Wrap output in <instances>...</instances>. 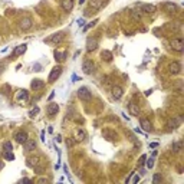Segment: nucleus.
<instances>
[{
  "label": "nucleus",
  "mask_w": 184,
  "mask_h": 184,
  "mask_svg": "<svg viewBox=\"0 0 184 184\" xmlns=\"http://www.w3.org/2000/svg\"><path fill=\"white\" fill-rule=\"evenodd\" d=\"M96 69V65L92 59H85L82 62V71H84L85 75H92Z\"/></svg>",
  "instance_id": "1"
},
{
  "label": "nucleus",
  "mask_w": 184,
  "mask_h": 184,
  "mask_svg": "<svg viewBox=\"0 0 184 184\" xmlns=\"http://www.w3.org/2000/svg\"><path fill=\"white\" fill-rule=\"evenodd\" d=\"M62 66L61 65H58V66H55L52 71H50L49 76H48V82L49 84H53V82H56V81L61 78V75H62Z\"/></svg>",
  "instance_id": "2"
},
{
  "label": "nucleus",
  "mask_w": 184,
  "mask_h": 184,
  "mask_svg": "<svg viewBox=\"0 0 184 184\" xmlns=\"http://www.w3.org/2000/svg\"><path fill=\"white\" fill-rule=\"evenodd\" d=\"M65 39V33L63 32H56V33H53L50 38L45 39V43H49V45H58V43H61Z\"/></svg>",
  "instance_id": "3"
},
{
  "label": "nucleus",
  "mask_w": 184,
  "mask_h": 184,
  "mask_svg": "<svg viewBox=\"0 0 184 184\" xmlns=\"http://www.w3.org/2000/svg\"><path fill=\"white\" fill-rule=\"evenodd\" d=\"M32 26H33V20H32L29 16L22 17L20 20H19V27H20V30H23V32L32 29Z\"/></svg>",
  "instance_id": "4"
},
{
  "label": "nucleus",
  "mask_w": 184,
  "mask_h": 184,
  "mask_svg": "<svg viewBox=\"0 0 184 184\" xmlns=\"http://www.w3.org/2000/svg\"><path fill=\"white\" fill-rule=\"evenodd\" d=\"M78 98H79L81 101H91L92 92L89 91L86 86H81V88L78 89Z\"/></svg>",
  "instance_id": "5"
},
{
  "label": "nucleus",
  "mask_w": 184,
  "mask_h": 184,
  "mask_svg": "<svg viewBox=\"0 0 184 184\" xmlns=\"http://www.w3.org/2000/svg\"><path fill=\"white\" fill-rule=\"evenodd\" d=\"M170 46H171V49L176 50V52H183V49H184L183 39L181 38H174L171 42H170Z\"/></svg>",
  "instance_id": "6"
},
{
  "label": "nucleus",
  "mask_w": 184,
  "mask_h": 184,
  "mask_svg": "<svg viewBox=\"0 0 184 184\" xmlns=\"http://www.w3.org/2000/svg\"><path fill=\"white\" fill-rule=\"evenodd\" d=\"M138 7H140V12H142L144 15H153L157 10V7H155L154 4H147V3L138 4Z\"/></svg>",
  "instance_id": "7"
},
{
  "label": "nucleus",
  "mask_w": 184,
  "mask_h": 184,
  "mask_svg": "<svg viewBox=\"0 0 184 184\" xmlns=\"http://www.w3.org/2000/svg\"><path fill=\"white\" fill-rule=\"evenodd\" d=\"M15 140H16V142H19V144L23 145V144L29 140V135H27L26 131H17L16 134H15Z\"/></svg>",
  "instance_id": "8"
},
{
  "label": "nucleus",
  "mask_w": 184,
  "mask_h": 184,
  "mask_svg": "<svg viewBox=\"0 0 184 184\" xmlns=\"http://www.w3.org/2000/svg\"><path fill=\"white\" fill-rule=\"evenodd\" d=\"M98 43H99V40H98L96 36H94V38H88V40H86V50H88V52L95 50L96 48H98Z\"/></svg>",
  "instance_id": "9"
},
{
  "label": "nucleus",
  "mask_w": 184,
  "mask_h": 184,
  "mask_svg": "<svg viewBox=\"0 0 184 184\" xmlns=\"http://www.w3.org/2000/svg\"><path fill=\"white\" fill-rule=\"evenodd\" d=\"M59 112V105L55 104V102H50L48 107H46V114L49 115V117H55L56 114Z\"/></svg>",
  "instance_id": "10"
},
{
  "label": "nucleus",
  "mask_w": 184,
  "mask_h": 184,
  "mask_svg": "<svg viewBox=\"0 0 184 184\" xmlns=\"http://www.w3.org/2000/svg\"><path fill=\"white\" fill-rule=\"evenodd\" d=\"M73 138H75L76 141H85V140H86V132H85V130H82V128H75V131H73Z\"/></svg>",
  "instance_id": "11"
},
{
  "label": "nucleus",
  "mask_w": 184,
  "mask_h": 184,
  "mask_svg": "<svg viewBox=\"0 0 184 184\" xmlns=\"http://www.w3.org/2000/svg\"><path fill=\"white\" fill-rule=\"evenodd\" d=\"M168 71L171 75H178L181 72V63L180 62H171L170 66H168Z\"/></svg>",
  "instance_id": "12"
},
{
  "label": "nucleus",
  "mask_w": 184,
  "mask_h": 184,
  "mask_svg": "<svg viewBox=\"0 0 184 184\" xmlns=\"http://www.w3.org/2000/svg\"><path fill=\"white\" fill-rule=\"evenodd\" d=\"M26 164H27V167H32V168H33L35 165H39V164H40V157H39V155L27 157V160H26Z\"/></svg>",
  "instance_id": "13"
},
{
  "label": "nucleus",
  "mask_w": 184,
  "mask_h": 184,
  "mask_svg": "<svg viewBox=\"0 0 184 184\" xmlns=\"http://www.w3.org/2000/svg\"><path fill=\"white\" fill-rule=\"evenodd\" d=\"M43 86H45V82H43L42 79H39V78L33 79L32 81V84H30V88L33 89V91H40Z\"/></svg>",
  "instance_id": "14"
},
{
  "label": "nucleus",
  "mask_w": 184,
  "mask_h": 184,
  "mask_svg": "<svg viewBox=\"0 0 184 184\" xmlns=\"http://www.w3.org/2000/svg\"><path fill=\"white\" fill-rule=\"evenodd\" d=\"M180 122H181V118H170L167 122V127L170 128V130H176V128H178V125H180Z\"/></svg>",
  "instance_id": "15"
},
{
  "label": "nucleus",
  "mask_w": 184,
  "mask_h": 184,
  "mask_svg": "<svg viewBox=\"0 0 184 184\" xmlns=\"http://www.w3.org/2000/svg\"><path fill=\"white\" fill-rule=\"evenodd\" d=\"M163 7H164V10H165L167 13H176L177 10H178V6H177L176 3H170V2L164 3Z\"/></svg>",
  "instance_id": "16"
},
{
  "label": "nucleus",
  "mask_w": 184,
  "mask_h": 184,
  "mask_svg": "<svg viewBox=\"0 0 184 184\" xmlns=\"http://www.w3.org/2000/svg\"><path fill=\"white\" fill-rule=\"evenodd\" d=\"M112 96L115 98V99H121L122 95H124V89L121 88V86H118V85H115V86H112Z\"/></svg>",
  "instance_id": "17"
},
{
  "label": "nucleus",
  "mask_w": 184,
  "mask_h": 184,
  "mask_svg": "<svg viewBox=\"0 0 184 184\" xmlns=\"http://www.w3.org/2000/svg\"><path fill=\"white\" fill-rule=\"evenodd\" d=\"M26 49H27V45H19V46H16V49L13 50V53H12V56L13 58H16V56H20V55H23L26 52Z\"/></svg>",
  "instance_id": "18"
},
{
  "label": "nucleus",
  "mask_w": 184,
  "mask_h": 184,
  "mask_svg": "<svg viewBox=\"0 0 184 184\" xmlns=\"http://www.w3.org/2000/svg\"><path fill=\"white\" fill-rule=\"evenodd\" d=\"M35 148H36V141H35V140H27V141L23 144V150H25L26 153H30V151H33Z\"/></svg>",
  "instance_id": "19"
},
{
  "label": "nucleus",
  "mask_w": 184,
  "mask_h": 184,
  "mask_svg": "<svg viewBox=\"0 0 184 184\" xmlns=\"http://www.w3.org/2000/svg\"><path fill=\"white\" fill-rule=\"evenodd\" d=\"M73 0H62L61 2V7L65 10V12H71L72 9H73Z\"/></svg>",
  "instance_id": "20"
},
{
  "label": "nucleus",
  "mask_w": 184,
  "mask_h": 184,
  "mask_svg": "<svg viewBox=\"0 0 184 184\" xmlns=\"http://www.w3.org/2000/svg\"><path fill=\"white\" fill-rule=\"evenodd\" d=\"M128 111H130V114L132 117H138V115H140V108H138V105L134 104V102H130V104H128Z\"/></svg>",
  "instance_id": "21"
},
{
  "label": "nucleus",
  "mask_w": 184,
  "mask_h": 184,
  "mask_svg": "<svg viewBox=\"0 0 184 184\" xmlns=\"http://www.w3.org/2000/svg\"><path fill=\"white\" fill-rule=\"evenodd\" d=\"M55 59L58 61V62H63L65 59H66L68 53H66V50H55Z\"/></svg>",
  "instance_id": "22"
},
{
  "label": "nucleus",
  "mask_w": 184,
  "mask_h": 184,
  "mask_svg": "<svg viewBox=\"0 0 184 184\" xmlns=\"http://www.w3.org/2000/svg\"><path fill=\"white\" fill-rule=\"evenodd\" d=\"M140 124H141V128L145 131V132L151 131V122H150V119H148V118H141Z\"/></svg>",
  "instance_id": "23"
},
{
  "label": "nucleus",
  "mask_w": 184,
  "mask_h": 184,
  "mask_svg": "<svg viewBox=\"0 0 184 184\" xmlns=\"http://www.w3.org/2000/svg\"><path fill=\"white\" fill-rule=\"evenodd\" d=\"M16 99L17 101H27L29 99V94H27V91H25V89H23V91H17V94H16Z\"/></svg>",
  "instance_id": "24"
},
{
  "label": "nucleus",
  "mask_w": 184,
  "mask_h": 184,
  "mask_svg": "<svg viewBox=\"0 0 184 184\" xmlns=\"http://www.w3.org/2000/svg\"><path fill=\"white\" fill-rule=\"evenodd\" d=\"M89 6H91V9H94V10H99V9L104 6V0H91Z\"/></svg>",
  "instance_id": "25"
},
{
  "label": "nucleus",
  "mask_w": 184,
  "mask_h": 184,
  "mask_svg": "<svg viewBox=\"0 0 184 184\" xmlns=\"http://www.w3.org/2000/svg\"><path fill=\"white\" fill-rule=\"evenodd\" d=\"M101 58L104 59V61H107V62H111V61H112V53H111L109 50H104V52L101 53Z\"/></svg>",
  "instance_id": "26"
},
{
  "label": "nucleus",
  "mask_w": 184,
  "mask_h": 184,
  "mask_svg": "<svg viewBox=\"0 0 184 184\" xmlns=\"http://www.w3.org/2000/svg\"><path fill=\"white\" fill-rule=\"evenodd\" d=\"M3 158L7 160V161H13V160H15V154H13L12 151H4V153H3Z\"/></svg>",
  "instance_id": "27"
},
{
  "label": "nucleus",
  "mask_w": 184,
  "mask_h": 184,
  "mask_svg": "<svg viewBox=\"0 0 184 184\" xmlns=\"http://www.w3.org/2000/svg\"><path fill=\"white\" fill-rule=\"evenodd\" d=\"M173 151L174 153H178V151L181 150V141H176V142H173Z\"/></svg>",
  "instance_id": "28"
},
{
  "label": "nucleus",
  "mask_w": 184,
  "mask_h": 184,
  "mask_svg": "<svg viewBox=\"0 0 184 184\" xmlns=\"http://www.w3.org/2000/svg\"><path fill=\"white\" fill-rule=\"evenodd\" d=\"M33 170H35V173H36V174H39V176H42L43 173H45V168H43L40 164H39V165H35Z\"/></svg>",
  "instance_id": "29"
},
{
  "label": "nucleus",
  "mask_w": 184,
  "mask_h": 184,
  "mask_svg": "<svg viewBox=\"0 0 184 184\" xmlns=\"http://www.w3.org/2000/svg\"><path fill=\"white\" fill-rule=\"evenodd\" d=\"M3 150H4V151H12V150H13L12 141H4V142H3Z\"/></svg>",
  "instance_id": "30"
},
{
  "label": "nucleus",
  "mask_w": 184,
  "mask_h": 184,
  "mask_svg": "<svg viewBox=\"0 0 184 184\" xmlns=\"http://www.w3.org/2000/svg\"><path fill=\"white\" fill-rule=\"evenodd\" d=\"M96 23H98V19H95V20H94V22H91L89 25H86V26H85V27H84V32H88V30L91 29V27H94V26H95Z\"/></svg>",
  "instance_id": "31"
},
{
  "label": "nucleus",
  "mask_w": 184,
  "mask_h": 184,
  "mask_svg": "<svg viewBox=\"0 0 184 184\" xmlns=\"http://www.w3.org/2000/svg\"><path fill=\"white\" fill-rule=\"evenodd\" d=\"M36 114H39V108H38V107H35V108L30 111V112H29V117H35Z\"/></svg>",
  "instance_id": "32"
},
{
  "label": "nucleus",
  "mask_w": 184,
  "mask_h": 184,
  "mask_svg": "<svg viewBox=\"0 0 184 184\" xmlns=\"http://www.w3.org/2000/svg\"><path fill=\"white\" fill-rule=\"evenodd\" d=\"M147 167H148V168H153V167H154V158H150L148 161H147Z\"/></svg>",
  "instance_id": "33"
},
{
  "label": "nucleus",
  "mask_w": 184,
  "mask_h": 184,
  "mask_svg": "<svg viewBox=\"0 0 184 184\" xmlns=\"http://www.w3.org/2000/svg\"><path fill=\"white\" fill-rule=\"evenodd\" d=\"M161 180H163V178H161V176L155 174V176H154V180H153V181H154V183H158V181H161Z\"/></svg>",
  "instance_id": "34"
},
{
  "label": "nucleus",
  "mask_w": 184,
  "mask_h": 184,
  "mask_svg": "<svg viewBox=\"0 0 184 184\" xmlns=\"http://www.w3.org/2000/svg\"><path fill=\"white\" fill-rule=\"evenodd\" d=\"M145 155H141V158H140V164H144V161H145Z\"/></svg>",
  "instance_id": "35"
},
{
  "label": "nucleus",
  "mask_w": 184,
  "mask_h": 184,
  "mask_svg": "<svg viewBox=\"0 0 184 184\" xmlns=\"http://www.w3.org/2000/svg\"><path fill=\"white\" fill-rule=\"evenodd\" d=\"M78 25H79V26H84V25H85V20H84V19H79V20H78Z\"/></svg>",
  "instance_id": "36"
},
{
  "label": "nucleus",
  "mask_w": 184,
  "mask_h": 184,
  "mask_svg": "<svg viewBox=\"0 0 184 184\" xmlns=\"http://www.w3.org/2000/svg\"><path fill=\"white\" fill-rule=\"evenodd\" d=\"M155 147H158L157 142H151V144H150V148H155Z\"/></svg>",
  "instance_id": "37"
},
{
  "label": "nucleus",
  "mask_w": 184,
  "mask_h": 184,
  "mask_svg": "<svg viewBox=\"0 0 184 184\" xmlns=\"http://www.w3.org/2000/svg\"><path fill=\"white\" fill-rule=\"evenodd\" d=\"M23 181H26V183H30L32 180H30V178H22V180L19 181V183H23Z\"/></svg>",
  "instance_id": "38"
},
{
  "label": "nucleus",
  "mask_w": 184,
  "mask_h": 184,
  "mask_svg": "<svg viewBox=\"0 0 184 184\" xmlns=\"http://www.w3.org/2000/svg\"><path fill=\"white\" fill-rule=\"evenodd\" d=\"M40 138H42V140H45V131H42V132H40Z\"/></svg>",
  "instance_id": "39"
},
{
  "label": "nucleus",
  "mask_w": 184,
  "mask_h": 184,
  "mask_svg": "<svg viewBox=\"0 0 184 184\" xmlns=\"http://www.w3.org/2000/svg\"><path fill=\"white\" fill-rule=\"evenodd\" d=\"M39 183H48V180H46V178H40V180H39Z\"/></svg>",
  "instance_id": "40"
},
{
  "label": "nucleus",
  "mask_w": 184,
  "mask_h": 184,
  "mask_svg": "<svg viewBox=\"0 0 184 184\" xmlns=\"http://www.w3.org/2000/svg\"><path fill=\"white\" fill-rule=\"evenodd\" d=\"M138 181H140V177H135V178H134V181H132V183H138Z\"/></svg>",
  "instance_id": "41"
},
{
  "label": "nucleus",
  "mask_w": 184,
  "mask_h": 184,
  "mask_svg": "<svg viewBox=\"0 0 184 184\" xmlns=\"http://www.w3.org/2000/svg\"><path fill=\"white\" fill-rule=\"evenodd\" d=\"M85 3V0H79V4H84Z\"/></svg>",
  "instance_id": "42"
},
{
  "label": "nucleus",
  "mask_w": 184,
  "mask_h": 184,
  "mask_svg": "<svg viewBox=\"0 0 184 184\" xmlns=\"http://www.w3.org/2000/svg\"><path fill=\"white\" fill-rule=\"evenodd\" d=\"M2 167H3V164H2V161H0V168H2Z\"/></svg>",
  "instance_id": "43"
}]
</instances>
